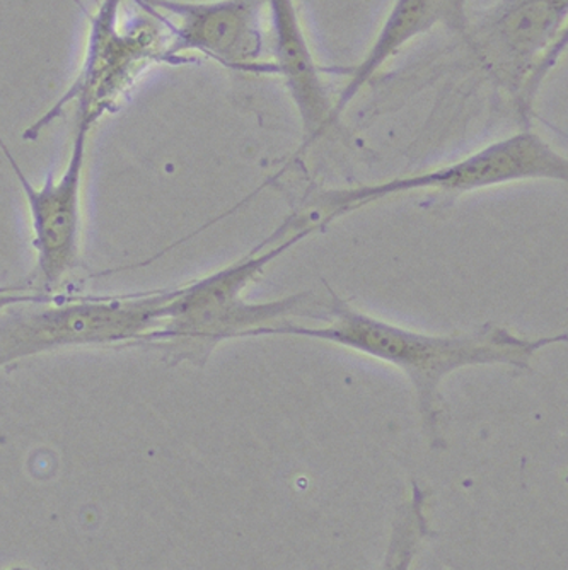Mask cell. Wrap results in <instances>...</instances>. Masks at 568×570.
<instances>
[{"instance_id":"3","label":"cell","mask_w":568,"mask_h":570,"mask_svg":"<svg viewBox=\"0 0 568 570\" xmlns=\"http://www.w3.org/2000/svg\"><path fill=\"white\" fill-rule=\"evenodd\" d=\"M172 289L22 303L0 311V370L69 347L134 348L153 332Z\"/></svg>"},{"instance_id":"5","label":"cell","mask_w":568,"mask_h":570,"mask_svg":"<svg viewBox=\"0 0 568 570\" xmlns=\"http://www.w3.org/2000/svg\"><path fill=\"white\" fill-rule=\"evenodd\" d=\"M96 118L91 114L77 110L76 136L72 140L69 161L59 179L48 175L43 187L35 188L30 179L16 165L9 147L0 140V149L6 154L22 194L30 209L33 248L37 249L35 267V293H51L66 281L70 272L80 265L82 245V210L80 191L86 168V146Z\"/></svg>"},{"instance_id":"11","label":"cell","mask_w":568,"mask_h":570,"mask_svg":"<svg viewBox=\"0 0 568 570\" xmlns=\"http://www.w3.org/2000/svg\"><path fill=\"white\" fill-rule=\"evenodd\" d=\"M427 490L413 482L412 495L401 504L391 528L383 570H410L423 541L434 537L427 520Z\"/></svg>"},{"instance_id":"2","label":"cell","mask_w":568,"mask_h":570,"mask_svg":"<svg viewBox=\"0 0 568 570\" xmlns=\"http://www.w3.org/2000/svg\"><path fill=\"white\" fill-rule=\"evenodd\" d=\"M314 229H317L316 224H307L294 230L291 238L278 239L274 248L262 252L259 246L248 256L200 281L172 287L159 325L134 347L159 352L168 366L192 362L204 367L221 342L246 338L253 330L294 323L292 318L329 322L332 316L330 293L329 297L301 293L258 304L248 303L241 296L270 262L310 236Z\"/></svg>"},{"instance_id":"13","label":"cell","mask_w":568,"mask_h":570,"mask_svg":"<svg viewBox=\"0 0 568 570\" xmlns=\"http://www.w3.org/2000/svg\"><path fill=\"white\" fill-rule=\"evenodd\" d=\"M12 570H26V569H12Z\"/></svg>"},{"instance_id":"1","label":"cell","mask_w":568,"mask_h":570,"mask_svg":"<svg viewBox=\"0 0 568 570\" xmlns=\"http://www.w3.org/2000/svg\"><path fill=\"white\" fill-rule=\"evenodd\" d=\"M329 293L332 316L326 325L282 323L253 330L248 336H307L313 341L352 348L403 371L415 387L423 429L429 434L432 448L444 446L441 384L449 374L463 367L493 364L513 370H531L532 358L541 348L567 341V335L522 338L497 325H484L471 332H456L451 335L412 332L365 315L336 296L332 289Z\"/></svg>"},{"instance_id":"10","label":"cell","mask_w":568,"mask_h":570,"mask_svg":"<svg viewBox=\"0 0 568 570\" xmlns=\"http://www.w3.org/2000/svg\"><path fill=\"white\" fill-rule=\"evenodd\" d=\"M565 18L567 0H507L484 24L478 43L500 72L519 76L560 33Z\"/></svg>"},{"instance_id":"12","label":"cell","mask_w":568,"mask_h":570,"mask_svg":"<svg viewBox=\"0 0 568 570\" xmlns=\"http://www.w3.org/2000/svg\"><path fill=\"white\" fill-rule=\"evenodd\" d=\"M47 294L35 293V291H26L25 287H14V285H0V311L16 306L22 303H37V301L48 299Z\"/></svg>"},{"instance_id":"6","label":"cell","mask_w":568,"mask_h":570,"mask_svg":"<svg viewBox=\"0 0 568 570\" xmlns=\"http://www.w3.org/2000/svg\"><path fill=\"white\" fill-rule=\"evenodd\" d=\"M140 9H156L165 16L169 43V62H192L183 59L194 51L227 69L245 72L275 73L274 63L263 62V9L265 0H134Z\"/></svg>"},{"instance_id":"7","label":"cell","mask_w":568,"mask_h":570,"mask_svg":"<svg viewBox=\"0 0 568 570\" xmlns=\"http://www.w3.org/2000/svg\"><path fill=\"white\" fill-rule=\"evenodd\" d=\"M120 0H105L101 11L92 18V33L89 40L88 57L80 76L67 95L51 108L43 118L31 125L25 132L26 140H35L47 125L62 114L69 99H79V110L99 118L106 110H111L115 101L134 85L147 63L154 60L169 62L165 48L156 43L165 40L159 31L146 37L118 35L115 18Z\"/></svg>"},{"instance_id":"4","label":"cell","mask_w":568,"mask_h":570,"mask_svg":"<svg viewBox=\"0 0 568 570\" xmlns=\"http://www.w3.org/2000/svg\"><path fill=\"white\" fill-rule=\"evenodd\" d=\"M568 163L538 134L519 132L489 144L461 161L432 171L391 179L386 184L350 190L324 191L317 197L323 217L320 226L332 223L365 205L407 191L434 190L444 195L467 194L480 188L525 181V179H558L567 181Z\"/></svg>"},{"instance_id":"8","label":"cell","mask_w":568,"mask_h":570,"mask_svg":"<svg viewBox=\"0 0 568 570\" xmlns=\"http://www.w3.org/2000/svg\"><path fill=\"white\" fill-rule=\"evenodd\" d=\"M439 24L456 31L467 30L464 0H394L364 59L346 69L332 70L345 76L346 85L332 108L330 124L340 117L381 67L386 66L410 41Z\"/></svg>"},{"instance_id":"9","label":"cell","mask_w":568,"mask_h":570,"mask_svg":"<svg viewBox=\"0 0 568 570\" xmlns=\"http://www.w3.org/2000/svg\"><path fill=\"white\" fill-rule=\"evenodd\" d=\"M272 24V56L275 73L300 110L304 130L311 139L330 125L332 102L324 91L321 67L314 60L295 0H265Z\"/></svg>"}]
</instances>
